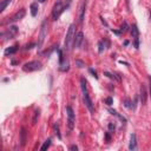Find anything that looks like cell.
<instances>
[{"instance_id":"9","label":"cell","mask_w":151,"mask_h":151,"mask_svg":"<svg viewBox=\"0 0 151 151\" xmlns=\"http://www.w3.org/2000/svg\"><path fill=\"white\" fill-rule=\"evenodd\" d=\"M46 23H44L42 25V31H40V34H39V42H38V47H40L43 45L44 40H45V37H46Z\"/></svg>"},{"instance_id":"12","label":"cell","mask_w":151,"mask_h":151,"mask_svg":"<svg viewBox=\"0 0 151 151\" xmlns=\"http://www.w3.org/2000/svg\"><path fill=\"white\" fill-rule=\"evenodd\" d=\"M146 98H148V95H146V90L144 86H140V102L144 105L146 103Z\"/></svg>"},{"instance_id":"2","label":"cell","mask_w":151,"mask_h":151,"mask_svg":"<svg viewBox=\"0 0 151 151\" xmlns=\"http://www.w3.org/2000/svg\"><path fill=\"white\" fill-rule=\"evenodd\" d=\"M80 85H82V91H83V99H84V104L85 106L87 107V110L91 113H95V106L92 104V100L89 96V92H87V89H86V82L85 79L82 78L80 79Z\"/></svg>"},{"instance_id":"29","label":"cell","mask_w":151,"mask_h":151,"mask_svg":"<svg viewBox=\"0 0 151 151\" xmlns=\"http://www.w3.org/2000/svg\"><path fill=\"white\" fill-rule=\"evenodd\" d=\"M115 128H116L115 124H112V123H110V124H109V129H110V130H115Z\"/></svg>"},{"instance_id":"20","label":"cell","mask_w":151,"mask_h":151,"mask_svg":"<svg viewBox=\"0 0 151 151\" xmlns=\"http://www.w3.org/2000/svg\"><path fill=\"white\" fill-rule=\"evenodd\" d=\"M50 145H51V139H47L46 142H45V143L43 144V146L40 148V150H42V151H44V150L48 149V148H50Z\"/></svg>"},{"instance_id":"14","label":"cell","mask_w":151,"mask_h":151,"mask_svg":"<svg viewBox=\"0 0 151 151\" xmlns=\"http://www.w3.org/2000/svg\"><path fill=\"white\" fill-rule=\"evenodd\" d=\"M109 112H110V113H111V115H113V116H116V117H117V118H118L119 120H122V122H123V123H125V122H126V118H125V117H123L122 115H119V113H118V112L116 111V110H112V109H109Z\"/></svg>"},{"instance_id":"10","label":"cell","mask_w":151,"mask_h":151,"mask_svg":"<svg viewBox=\"0 0 151 151\" xmlns=\"http://www.w3.org/2000/svg\"><path fill=\"white\" fill-rule=\"evenodd\" d=\"M129 149H130V150H136V149H137V137H136L135 134H131V136H130Z\"/></svg>"},{"instance_id":"18","label":"cell","mask_w":151,"mask_h":151,"mask_svg":"<svg viewBox=\"0 0 151 151\" xmlns=\"http://www.w3.org/2000/svg\"><path fill=\"white\" fill-rule=\"evenodd\" d=\"M104 74H105L106 77H109L110 79H116V80H118V82L120 80V78H119V77H117L116 74H112V73H110V72H107V71H105V72H104Z\"/></svg>"},{"instance_id":"21","label":"cell","mask_w":151,"mask_h":151,"mask_svg":"<svg viewBox=\"0 0 151 151\" xmlns=\"http://www.w3.org/2000/svg\"><path fill=\"white\" fill-rule=\"evenodd\" d=\"M98 46H99V50H98V51L102 53V52L104 51V48H105V43H104V40H100L99 44H98Z\"/></svg>"},{"instance_id":"27","label":"cell","mask_w":151,"mask_h":151,"mask_svg":"<svg viewBox=\"0 0 151 151\" xmlns=\"http://www.w3.org/2000/svg\"><path fill=\"white\" fill-rule=\"evenodd\" d=\"M120 30H122V32H125V31H126V30H128V25H126V23H124V25L122 26V28H120Z\"/></svg>"},{"instance_id":"15","label":"cell","mask_w":151,"mask_h":151,"mask_svg":"<svg viewBox=\"0 0 151 151\" xmlns=\"http://www.w3.org/2000/svg\"><path fill=\"white\" fill-rule=\"evenodd\" d=\"M30 8H31V14H32V17H36L37 14H38V4L37 3H32L31 4V7H30Z\"/></svg>"},{"instance_id":"1","label":"cell","mask_w":151,"mask_h":151,"mask_svg":"<svg viewBox=\"0 0 151 151\" xmlns=\"http://www.w3.org/2000/svg\"><path fill=\"white\" fill-rule=\"evenodd\" d=\"M70 3H71V0H67V1L66 0H58V1L54 4L53 8H52V18L54 20H57L60 17V14H62L68 7Z\"/></svg>"},{"instance_id":"3","label":"cell","mask_w":151,"mask_h":151,"mask_svg":"<svg viewBox=\"0 0 151 151\" xmlns=\"http://www.w3.org/2000/svg\"><path fill=\"white\" fill-rule=\"evenodd\" d=\"M74 25H70L68 27V31L66 33V38H65V43H64V48L66 50V51H68L70 48H71L72 44H73V39H74Z\"/></svg>"},{"instance_id":"28","label":"cell","mask_w":151,"mask_h":151,"mask_svg":"<svg viewBox=\"0 0 151 151\" xmlns=\"http://www.w3.org/2000/svg\"><path fill=\"white\" fill-rule=\"evenodd\" d=\"M90 72H91V73L93 74V77H95L96 79H98V76H97V73H96V71H93V70H92V68H90Z\"/></svg>"},{"instance_id":"31","label":"cell","mask_w":151,"mask_h":151,"mask_svg":"<svg viewBox=\"0 0 151 151\" xmlns=\"http://www.w3.org/2000/svg\"><path fill=\"white\" fill-rule=\"evenodd\" d=\"M149 80H150V97H151V77L149 78Z\"/></svg>"},{"instance_id":"7","label":"cell","mask_w":151,"mask_h":151,"mask_svg":"<svg viewBox=\"0 0 151 151\" xmlns=\"http://www.w3.org/2000/svg\"><path fill=\"white\" fill-rule=\"evenodd\" d=\"M17 33H18V27L17 26H9L6 30V32H3L1 36L4 38H6V39H12Z\"/></svg>"},{"instance_id":"30","label":"cell","mask_w":151,"mask_h":151,"mask_svg":"<svg viewBox=\"0 0 151 151\" xmlns=\"http://www.w3.org/2000/svg\"><path fill=\"white\" fill-rule=\"evenodd\" d=\"M70 150H78V146L77 145H71V146H70Z\"/></svg>"},{"instance_id":"16","label":"cell","mask_w":151,"mask_h":151,"mask_svg":"<svg viewBox=\"0 0 151 151\" xmlns=\"http://www.w3.org/2000/svg\"><path fill=\"white\" fill-rule=\"evenodd\" d=\"M85 7H86V3H83L82 6H80V15H79V21H80V23H83V20H84Z\"/></svg>"},{"instance_id":"26","label":"cell","mask_w":151,"mask_h":151,"mask_svg":"<svg viewBox=\"0 0 151 151\" xmlns=\"http://www.w3.org/2000/svg\"><path fill=\"white\" fill-rule=\"evenodd\" d=\"M37 117H39V111H36V112H34V118H33V124H36V122H37Z\"/></svg>"},{"instance_id":"13","label":"cell","mask_w":151,"mask_h":151,"mask_svg":"<svg viewBox=\"0 0 151 151\" xmlns=\"http://www.w3.org/2000/svg\"><path fill=\"white\" fill-rule=\"evenodd\" d=\"M131 34L136 40V47H138V28L136 25H132L131 27Z\"/></svg>"},{"instance_id":"6","label":"cell","mask_w":151,"mask_h":151,"mask_svg":"<svg viewBox=\"0 0 151 151\" xmlns=\"http://www.w3.org/2000/svg\"><path fill=\"white\" fill-rule=\"evenodd\" d=\"M25 14H26V9L25 8H21V9H19V11L17 12V13H14L11 18H8V20H6V21L4 23V24H9V23H15V21H18V20H20V19H23L24 17H25Z\"/></svg>"},{"instance_id":"25","label":"cell","mask_w":151,"mask_h":151,"mask_svg":"<svg viewBox=\"0 0 151 151\" xmlns=\"http://www.w3.org/2000/svg\"><path fill=\"white\" fill-rule=\"evenodd\" d=\"M54 130H56V134H57V136L60 138V137H62V136H60V134H59V128H58V124H56L54 125Z\"/></svg>"},{"instance_id":"19","label":"cell","mask_w":151,"mask_h":151,"mask_svg":"<svg viewBox=\"0 0 151 151\" xmlns=\"http://www.w3.org/2000/svg\"><path fill=\"white\" fill-rule=\"evenodd\" d=\"M9 3H11V0H3V1H1V7H0V11H5V8L7 7V5L9 4Z\"/></svg>"},{"instance_id":"24","label":"cell","mask_w":151,"mask_h":151,"mask_svg":"<svg viewBox=\"0 0 151 151\" xmlns=\"http://www.w3.org/2000/svg\"><path fill=\"white\" fill-rule=\"evenodd\" d=\"M105 103H106L107 105H111V104L113 103V100H112L111 97H107V98H105Z\"/></svg>"},{"instance_id":"11","label":"cell","mask_w":151,"mask_h":151,"mask_svg":"<svg viewBox=\"0 0 151 151\" xmlns=\"http://www.w3.org/2000/svg\"><path fill=\"white\" fill-rule=\"evenodd\" d=\"M68 68H70V64H68V60H60V67H59V70L62 72H66V71H68Z\"/></svg>"},{"instance_id":"8","label":"cell","mask_w":151,"mask_h":151,"mask_svg":"<svg viewBox=\"0 0 151 151\" xmlns=\"http://www.w3.org/2000/svg\"><path fill=\"white\" fill-rule=\"evenodd\" d=\"M83 42H84V34H83V32H78L74 36V39H73V46L76 48H79L80 46H82Z\"/></svg>"},{"instance_id":"17","label":"cell","mask_w":151,"mask_h":151,"mask_svg":"<svg viewBox=\"0 0 151 151\" xmlns=\"http://www.w3.org/2000/svg\"><path fill=\"white\" fill-rule=\"evenodd\" d=\"M17 50H18V46H11V47H8L5 50V56H8V54H13L17 52Z\"/></svg>"},{"instance_id":"4","label":"cell","mask_w":151,"mask_h":151,"mask_svg":"<svg viewBox=\"0 0 151 151\" xmlns=\"http://www.w3.org/2000/svg\"><path fill=\"white\" fill-rule=\"evenodd\" d=\"M43 68V64L38 62V60H32V62H28L23 66V70L25 72H34V71H39V70Z\"/></svg>"},{"instance_id":"23","label":"cell","mask_w":151,"mask_h":151,"mask_svg":"<svg viewBox=\"0 0 151 151\" xmlns=\"http://www.w3.org/2000/svg\"><path fill=\"white\" fill-rule=\"evenodd\" d=\"M76 65H77L78 67L82 68V67H84V66H85V63H84V62H82V60H76Z\"/></svg>"},{"instance_id":"22","label":"cell","mask_w":151,"mask_h":151,"mask_svg":"<svg viewBox=\"0 0 151 151\" xmlns=\"http://www.w3.org/2000/svg\"><path fill=\"white\" fill-rule=\"evenodd\" d=\"M131 104H132L131 100H130L129 98H125V100H124V106H125V107H132Z\"/></svg>"},{"instance_id":"32","label":"cell","mask_w":151,"mask_h":151,"mask_svg":"<svg viewBox=\"0 0 151 151\" xmlns=\"http://www.w3.org/2000/svg\"><path fill=\"white\" fill-rule=\"evenodd\" d=\"M38 1H39V3H44V1H45V0H38Z\"/></svg>"},{"instance_id":"5","label":"cell","mask_w":151,"mask_h":151,"mask_svg":"<svg viewBox=\"0 0 151 151\" xmlns=\"http://www.w3.org/2000/svg\"><path fill=\"white\" fill-rule=\"evenodd\" d=\"M66 113H67V126L68 130L72 131L73 128H74V123H76V115L73 112V109L71 106H67L66 107Z\"/></svg>"}]
</instances>
